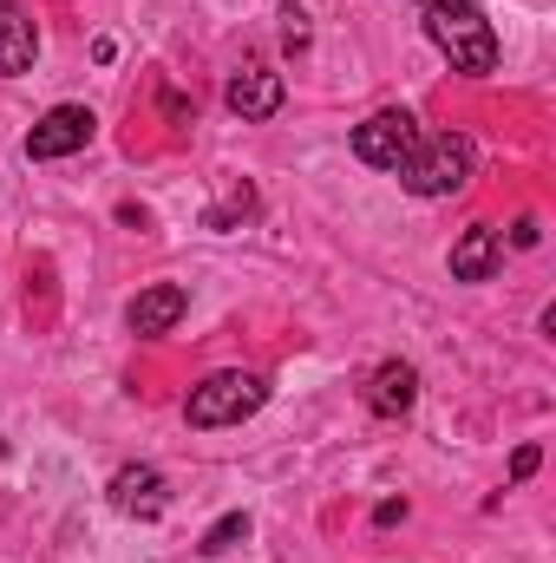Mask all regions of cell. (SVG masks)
I'll return each mask as SVG.
<instances>
[{
    "mask_svg": "<svg viewBox=\"0 0 556 563\" xmlns=\"http://www.w3.org/2000/svg\"><path fill=\"white\" fill-rule=\"evenodd\" d=\"M184 308H190V288H177V282H157V288H144L138 301L125 308V321H132V334H170L177 321H184Z\"/></svg>",
    "mask_w": 556,
    "mask_h": 563,
    "instance_id": "obj_10",
    "label": "cell"
},
{
    "mask_svg": "<svg viewBox=\"0 0 556 563\" xmlns=\"http://www.w3.org/2000/svg\"><path fill=\"white\" fill-rule=\"evenodd\" d=\"M281 99H288V86H281V73H269L263 59L236 66V73H230V86H223V106H230L243 125H256V119H276Z\"/></svg>",
    "mask_w": 556,
    "mask_h": 563,
    "instance_id": "obj_6",
    "label": "cell"
},
{
    "mask_svg": "<svg viewBox=\"0 0 556 563\" xmlns=\"http://www.w3.org/2000/svg\"><path fill=\"white\" fill-rule=\"evenodd\" d=\"M471 170H478V151H471V139L438 132V139H419L413 144V157L400 164V184H407L413 197H458V190L471 184Z\"/></svg>",
    "mask_w": 556,
    "mask_h": 563,
    "instance_id": "obj_2",
    "label": "cell"
},
{
    "mask_svg": "<svg viewBox=\"0 0 556 563\" xmlns=\"http://www.w3.org/2000/svg\"><path fill=\"white\" fill-rule=\"evenodd\" d=\"M263 400H269V380H263V374L223 367V374H210V380L190 387L184 420L197 426V432H216V426H243L249 413H263Z\"/></svg>",
    "mask_w": 556,
    "mask_h": 563,
    "instance_id": "obj_1",
    "label": "cell"
},
{
    "mask_svg": "<svg viewBox=\"0 0 556 563\" xmlns=\"http://www.w3.org/2000/svg\"><path fill=\"white\" fill-rule=\"evenodd\" d=\"M367 407H374L380 420H407L419 407V367L413 361H380L374 380H367Z\"/></svg>",
    "mask_w": 556,
    "mask_h": 563,
    "instance_id": "obj_8",
    "label": "cell"
},
{
    "mask_svg": "<svg viewBox=\"0 0 556 563\" xmlns=\"http://www.w3.org/2000/svg\"><path fill=\"white\" fill-rule=\"evenodd\" d=\"M33 59H40V26L26 20L20 0H0V73L7 79L13 73H33Z\"/></svg>",
    "mask_w": 556,
    "mask_h": 563,
    "instance_id": "obj_11",
    "label": "cell"
},
{
    "mask_svg": "<svg viewBox=\"0 0 556 563\" xmlns=\"http://www.w3.org/2000/svg\"><path fill=\"white\" fill-rule=\"evenodd\" d=\"M425 33H432V46H438L458 73H471V79H485V73L498 66V33H491V20H485L478 7H432V13H425Z\"/></svg>",
    "mask_w": 556,
    "mask_h": 563,
    "instance_id": "obj_3",
    "label": "cell"
},
{
    "mask_svg": "<svg viewBox=\"0 0 556 563\" xmlns=\"http://www.w3.org/2000/svg\"><path fill=\"white\" fill-rule=\"evenodd\" d=\"M0 452H7V445H0Z\"/></svg>",
    "mask_w": 556,
    "mask_h": 563,
    "instance_id": "obj_19",
    "label": "cell"
},
{
    "mask_svg": "<svg viewBox=\"0 0 556 563\" xmlns=\"http://www.w3.org/2000/svg\"><path fill=\"white\" fill-rule=\"evenodd\" d=\"M400 518H407V505H400V498H387V505L374 511V525H400Z\"/></svg>",
    "mask_w": 556,
    "mask_h": 563,
    "instance_id": "obj_17",
    "label": "cell"
},
{
    "mask_svg": "<svg viewBox=\"0 0 556 563\" xmlns=\"http://www.w3.org/2000/svg\"><path fill=\"white\" fill-rule=\"evenodd\" d=\"M537 465H544V452H537V445H518V452H511V478H518V485H524Z\"/></svg>",
    "mask_w": 556,
    "mask_h": 563,
    "instance_id": "obj_15",
    "label": "cell"
},
{
    "mask_svg": "<svg viewBox=\"0 0 556 563\" xmlns=\"http://www.w3.org/2000/svg\"><path fill=\"white\" fill-rule=\"evenodd\" d=\"M249 210H256V197H249V190H236V197H230L223 210H210L203 223H210V230H230V223H236V217H249Z\"/></svg>",
    "mask_w": 556,
    "mask_h": 563,
    "instance_id": "obj_13",
    "label": "cell"
},
{
    "mask_svg": "<svg viewBox=\"0 0 556 563\" xmlns=\"http://www.w3.org/2000/svg\"><path fill=\"white\" fill-rule=\"evenodd\" d=\"M99 132V119L86 112V106H53L33 132H26V157L33 164H53V157H73V151H86Z\"/></svg>",
    "mask_w": 556,
    "mask_h": 563,
    "instance_id": "obj_5",
    "label": "cell"
},
{
    "mask_svg": "<svg viewBox=\"0 0 556 563\" xmlns=\"http://www.w3.org/2000/svg\"><path fill=\"white\" fill-rule=\"evenodd\" d=\"M419 7L432 13V7H478V0H419Z\"/></svg>",
    "mask_w": 556,
    "mask_h": 563,
    "instance_id": "obj_18",
    "label": "cell"
},
{
    "mask_svg": "<svg viewBox=\"0 0 556 563\" xmlns=\"http://www.w3.org/2000/svg\"><path fill=\"white\" fill-rule=\"evenodd\" d=\"M504 263V236L491 223H471L458 243H452V282H491Z\"/></svg>",
    "mask_w": 556,
    "mask_h": 563,
    "instance_id": "obj_9",
    "label": "cell"
},
{
    "mask_svg": "<svg viewBox=\"0 0 556 563\" xmlns=\"http://www.w3.org/2000/svg\"><path fill=\"white\" fill-rule=\"evenodd\" d=\"M537 236H544L537 217H518V223H511V250H537Z\"/></svg>",
    "mask_w": 556,
    "mask_h": 563,
    "instance_id": "obj_16",
    "label": "cell"
},
{
    "mask_svg": "<svg viewBox=\"0 0 556 563\" xmlns=\"http://www.w3.org/2000/svg\"><path fill=\"white\" fill-rule=\"evenodd\" d=\"M164 505H170V492H164V472H157V465H119V472H112V511H119V518L157 525Z\"/></svg>",
    "mask_w": 556,
    "mask_h": 563,
    "instance_id": "obj_7",
    "label": "cell"
},
{
    "mask_svg": "<svg viewBox=\"0 0 556 563\" xmlns=\"http://www.w3.org/2000/svg\"><path fill=\"white\" fill-rule=\"evenodd\" d=\"M281 40H288V46H294V53H301V46H308V13H301V7H294V0H288V7H281Z\"/></svg>",
    "mask_w": 556,
    "mask_h": 563,
    "instance_id": "obj_14",
    "label": "cell"
},
{
    "mask_svg": "<svg viewBox=\"0 0 556 563\" xmlns=\"http://www.w3.org/2000/svg\"><path fill=\"white\" fill-rule=\"evenodd\" d=\"M413 144H419V119L407 106H387V112H374L367 125H354V157L374 164V170H400V164L413 157Z\"/></svg>",
    "mask_w": 556,
    "mask_h": 563,
    "instance_id": "obj_4",
    "label": "cell"
},
{
    "mask_svg": "<svg viewBox=\"0 0 556 563\" xmlns=\"http://www.w3.org/2000/svg\"><path fill=\"white\" fill-rule=\"evenodd\" d=\"M243 538H249V511H230V518H216V525L203 531L197 551H203V558H223V551H236Z\"/></svg>",
    "mask_w": 556,
    "mask_h": 563,
    "instance_id": "obj_12",
    "label": "cell"
}]
</instances>
